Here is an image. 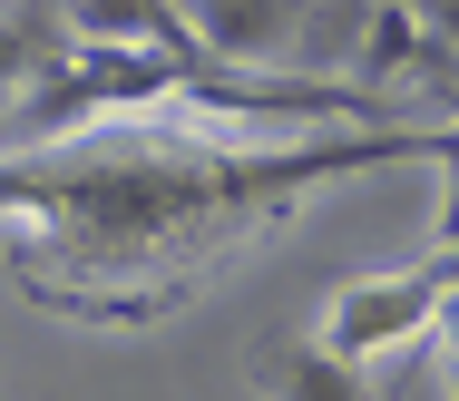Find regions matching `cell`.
I'll list each match as a JSON object with an SVG mask.
<instances>
[{"instance_id": "1", "label": "cell", "mask_w": 459, "mask_h": 401, "mask_svg": "<svg viewBox=\"0 0 459 401\" xmlns=\"http://www.w3.org/2000/svg\"><path fill=\"white\" fill-rule=\"evenodd\" d=\"M215 127V118H205ZM117 137V147H30L0 157V225H20L10 265L39 313L98 333L167 323L215 265L274 235L303 196L362 167H459V118H391V127H313L293 147H225V137Z\"/></svg>"}, {"instance_id": "2", "label": "cell", "mask_w": 459, "mask_h": 401, "mask_svg": "<svg viewBox=\"0 0 459 401\" xmlns=\"http://www.w3.org/2000/svg\"><path fill=\"white\" fill-rule=\"evenodd\" d=\"M440 294H450V255L401 265V275H352L342 294L323 303V333L313 343L333 362H381V353H401V343H420L440 323Z\"/></svg>"}, {"instance_id": "3", "label": "cell", "mask_w": 459, "mask_h": 401, "mask_svg": "<svg viewBox=\"0 0 459 401\" xmlns=\"http://www.w3.org/2000/svg\"><path fill=\"white\" fill-rule=\"evenodd\" d=\"M69 39H117V49H167V59H205L186 0H69L59 10Z\"/></svg>"}, {"instance_id": "4", "label": "cell", "mask_w": 459, "mask_h": 401, "mask_svg": "<svg viewBox=\"0 0 459 401\" xmlns=\"http://www.w3.org/2000/svg\"><path fill=\"white\" fill-rule=\"evenodd\" d=\"M255 392L264 401H371L362 362H333L323 343H255Z\"/></svg>"}, {"instance_id": "5", "label": "cell", "mask_w": 459, "mask_h": 401, "mask_svg": "<svg viewBox=\"0 0 459 401\" xmlns=\"http://www.w3.org/2000/svg\"><path fill=\"white\" fill-rule=\"evenodd\" d=\"M59 39L69 30H39V20H0V99H20L49 59H59Z\"/></svg>"}, {"instance_id": "6", "label": "cell", "mask_w": 459, "mask_h": 401, "mask_svg": "<svg viewBox=\"0 0 459 401\" xmlns=\"http://www.w3.org/2000/svg\"><path fill=\"white\" fill-rule=\"evenodd\" d=\"M450 401H459V343H450Z\"/></svg>"}]
</instances>
